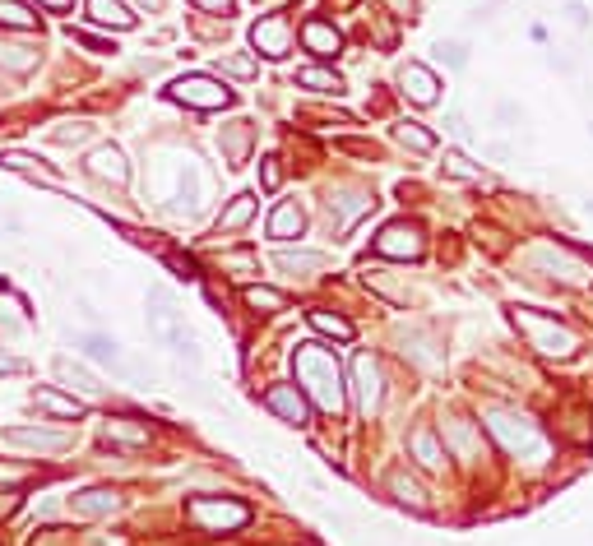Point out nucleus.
<instances>
[{"mask_svg": "<svg viewBox=\"0 0 593 546\" xmlns=\"http://www.w3.org/2000/svg\"><path fill=\"white\" fill-rule=\"evenodd\" d=\"M483 421H487L492 440H496L505 454L524 458L529 467H542V463L551 458V440H547V431H542L529 412L510 408V403H487V408H483Z\"/></svg>", "mask_w": 593, "mask_h": 546, "instance_id": "1", "label": "nucleus"}, {"mask_svg": "<svg viewBox=\"0 0 593 546\" xmlns=\"http://www.w3.org/2000/svg\"><path fill=\"white\" fill-rule=\"evenodd\" d=\"M292 371H297V389L325 412H343V366L330 347L320 343H301L292 353Z\"/></svg>", "mask_w": 593, "mask_h": 546, "instance_id": "2", "label": "nucleus"}, {"mask_svg": "<svg viewBox=\"0 0 593 546\" xmlns=\"http://www.w3.org/2000/svg\"><path fill=\"white\" fill-rule=\"evenodd\" d=\"M510 320H515V329L524 334V343L533 347L538 357H551V362H570L579 353V334L557 320V315H547V310H533V306H515L510 310Z\"/></svg>", "mask_w": 593, "mask_h": 546, "instance_id": "3", "label": "nucleus"}, {"mask_svg": "<svg viewBox=\"0 0 593 546\" xmlns=\"http://www.w3.org/2000/svg\"><path fill=\"white\" fill-rule=\"evenodd\" d=\"M148 334L163 343V347H172L177 357L200 362V353H195V343H190V334H186L181 310H177V297H172L167 287H153V292H148Z\"/></svg>", "mask_w": 593, "mask_h": 546, "instance_id": "4", "label": "nucleus"}, {"mask_svg": "<svg viewBox=\"0 0 593 546\" xmlns=\"http://www.w3.org/2000/svg\"><path fill=\"white\" fill-rule=\"evenodd\" d=\"M186 519L200 532H236L251 523V504L232 500V495H195L186 500Z\"/></svg>", "mask_w": 593, "mask_h": 546, "instance_id": "5", "label": "nucleus"}, {"mask_svg": "<svg viewBox=\"0 0 593 546\" xmlns=\"http://www.w3.org/2000/svg\"><path fill=\"white\" fill-rule=\"evenodd\" d=\"M533 273H551L557 283H584L588 278V259L570 246V241H538L529 250Z\"/></svg>", "mask_w": 593, "mask_h": 546, "instance_id": "6", "label": "nucleus"}, {"mask_svg": "<svg viewBox=\"0 0 593 546\" xmlns=\"http://www.w3.org/2000/svg\"><path fill=\"white\" fill-rule=\"evenodd\" d=\"M167 98L181 102V107H195V111H223V107L236 102V93L227 84H218L214 74H181V80L167 89Z\"/></svg>", "mask_w": 593, "mask_h": 546, "instance_id": "7", "label": "nucleus"}, {"mask_svg": "<svg viewBox=\"0 0 593 546\" xmlns=\"http://www.w3.org/2000/svg\"><path fill=\"white\" fill-rule=\"evenodd\" d=\"M376 255H385V259H422L426 255V237H422V227L417 222H408V218H399V222H385L380 231H376Z\"/></svg>", "mask_w": 593, "mask_h": 546, "instance_id": "8", "label": "nucleus"}, {"mask_svg": "<svg viewBox=\"0 0 593 546\" xmlns=\"http://www.w3.org/2000/svg\"><path fill=\"white\" fill-rule=\"evenodd\" d=\"M380 394H385V380H380V362L371 353H358L352 357V399H358V412L371 417L380 408Z\"/></svg>", "mask_w": 593, "mask_h": 546, "instance_id": "9", "label": "nucleus"}, {"mask_svg": "<svg viewBox=\"0 0 593 546\" xmlns=\"http://www.w3.org/2000/svg\"><path fill=\"white\" fill-rule=\"evenodd\" d=\"M0 440H5L10 449H33V454H65V449L74 445V436L47 431V426H5Z\"/></svg>", "mask_w": 593, "mask_h": 546, "instance_id": "10", "label": "nucleus"}, {"mask_svg": "<svg viewBox=\"0 0 593 546\" xmlns=\"http://www.w3.org/2000/svg\"><path fill=\"white\" fill-rule=\"evenodd\" d=\"M264 408L279 417L283 426H297V431H301V426H311V399L301 394L297 384H269L264 389Z\"/></svg>", "mask_w": 593, "mask_h": 546, "instance_id": "11", "label": "nucleus"}, {"mask_svg": "<svg viewBox=\"0 0 593 546\" xmlns=\"http://www.w3.org/2000/svg\"><path fill=\"white\" fill-rule=\"evenodd\" d=\"M251 42H255L260 56L283 61V56L292 52V24H288V14H264V19L251 28Z\"/></svg>", "mask_w": 593, "mask_h": 546, "instance_id": "12", "label": "nucleus"}, {"mask_svg": "<svg viewBox=\"0 0 593 546\" xmlns=\"http://www.w3.org/2000/svg\"><path fill=\"white\" fill-rule=\"evenodd\" d=\"M371 209H376V194H371V190H358V185L330 190V222H334L339 231H348L352 222H358L362 213H371Z\"/></svg>", "mask_w": 593, "mask_h": 546, "instance_id": "13", "label": "nucleus"}, {"mask_svg": "<svg viewBox=\"0 0 593 546\" xmlns=\"http://www.w3.org/2000/svg\"><path fill=\"white\" fill-rule=\"evenodd\" d=\"M121 504H126V495L116 486H84V491L70 495V514L74 519H107V514L121 510Z\"/></svg>", "mask_w": 593, "mask_h": 546, "instance_id": "14", "label": "nucleus"}, {"mask_svg": "<svg viewBox=\"0 0 593 546\" xmlns=\"http://www.w3.org/2000/svg\"><path fill=\"white\" fill-rule=\"evenodd\" d=\"M441 445H445V454H454V458H464V463H478V458H483L478 426L464 421V417H445V421H441Z\"/></svg>", "mask_w": 593, "mask_h": 546, "instance_id": "15", "label": "nucleus"}, {"mask_svg": "<svg viewBox=\"0 0 593 546\" xmlns=\"http://www.w3.org/2000/svg\"><path fill=\"white\" fill-rule=\"evenodd\" d=\"M74 347H79V353H84L89 362H98V366H111L116 375L135 380V366L121 357V343H116V338H107V334H74Z\"/></svg>", "mask_w": 593, "mask_h": 546, "instance_id": "16", "label": "nucleus"}, {"mask_svg": "<svg viewBox=\"0 0 593 546\" xmlns=\"http://www.w3.org/2000/svg\"><path fill=\"white\" fill-rule=\"evenodd\" d=\"M153 440V426L139 417H107L102 421V445L111 449H148Z\"/></svg>", "mask_w": 593, "mask_h": 546, "instance_id": "17", "label": "nucleus"}, {"mask_svg": "<svg viewBox=\"0 0 593 546\" xmlns=\"http://www.w3.org/2000/svg\"><path fill=\"white\" fill-rule=\"evenodd\" d=\"M84 172L93 181H107V185H126L130 181V163H126V153L116 148V144H98L84 158Z\"/></svg>", "mask_w": 593, "mask_h": 546, "instance_id": "18", "label": "nucleus"}, {"mask_svg": "<svg viewBox=\"0 0 593 546\" xmlns=\"http://www.w3.org/2000/svg\"><path fill=\"white\" fill-rule=\"evenodd\" d=\"M399 93H404L413 107H436V98H441V80H436V74H431L426 65L408 61V65L399 70Z\"/></svg>", "mask_w": 593, "mask_h": 546, "instance_id": "19", "label": "nucleus"}, {"mask_svg": "<svg viewBox=\"0 0 593 546\" xmlns=\"http://www.w3.org/2000/svg\"><path fill=\"white\" fill-rule=\"evenodd\" d=\"M301 42L311 56H320V61H334L343 52V33L330 24V19H306L301 24Z\"/></svg>", "mask_w": 593, "mask_h": 546, "instance_id": "20", "label": "nucleus"}, {"mask_svg": "<svg viewBox=\"0 0 593 546\" xmlns=\"http://www.w3.org/2000/svg\"><path fill=\"white\" fill-rule=\"evenodd\" d=\"M389 495H394V504H404L408 514H431V495L422 491V482L408 467H394L389 473Z\"/></svg>", "mask_w": 593, "mask_h": 546, "instance_id": "21", "label": "nucleus"}, {"mask_svg": "<svg viewBox=\"0 0 593 546\" xmlns=\"http://www.w3.org/2000/svg\"><path fill=\"white\" fill-rule=\"evenodd\" d=\"M557 436L561 440H570V445H593V412L584 408V403H566L561 412H557Z\"/></svg>", "mask_w": 593, "mask_h": 546, "instance_id": "22", "label": "nucleus"}, {"mask_svg": "<svg viewBox=\"0 0 593 546\" xmlns=\"http://www.w3.org/2000/svg\"><path fill=\"white\" fill-rule=\"evenodd\" d=\"M408 449H413V458H417V467H426V473H445V445H441V436L431 431V426H417V431L408 436Z\"/></svg>", "mask_w": 593, "mask_h": 546, "instance_id": "23", "label": "nucleus"}, {"mask_svg": "<svg viewBox=\"0 0 593 546\" xmlns=\"http://www.w3.org/2000/svg\"><path fill=\"white\" fill-rule=\"evenodd\" d=\"M273 264H279L288 278H320V273L330 268V255L325 250H279Z\"/></svg>", "mask_w": 593, "mask_h": 546, "instance_id": "24", "label": "nucleus"}, {"mask_svg": "<svg viewBox=\"0 0 593 546\" xmlns=\"http://www.w3.org/2000/svg\"><path fill=\"white\" fill-rule=\"evenodd\" d=\"M0 167H10V172H24V176L43 181V185H61V172H56V167H47L43 158H33V153H19V148L0 153Z\"/></svg>", "mask_w": 593, "mask_h": 546, "instance_id": "25", "label": "nucleus"}, {"mask_svg": "<svg viewBox=\"0 0 593 546\" xmlns=\"http://www.w3.org/2000/svg\"><path fill=\"white\" fill-rule=\"evenodd\" d=\"M37 61H43V52H37L33 42H14V37H0V70L28 74V70H37Z\"/></svg>", "mask_w": 593, "mask_h": 546, "instance_id": "26", "label": "nucleus"}, {"mask_svg": "<svg viewBox=\"0 0 593 546\" xmlns=\"http://www.w3.org/2000/svg\"><path fill=\"white\" fill-rule=\"evenodd\" d=\"M251 139H255V126H251V121H232V126L218 135L227 167H242V163H246V148H251Z\"/></svg>", "mask_w": 593, "mask_h": 546, "instance_id": "27", "label": "nucleus"}, {"mask_svg": "<svg viewBox=\"0 0 593 546\" xmlns=\"http://www.w3.org/2000/svg\"><path fill=\"white\" fill-rule=\"evenodd\" d=\"M89 19L102 28H116V33L135 28V14L126 10V0H89Z\"/></svg>", "mask_w": 593, "mask_h": 546, "instance_id": "28", "label": "nucleus"}, {"mask_svg": "<svg viewBox=\"0 0 593 546\" xmlns=\"http://www.w3.org/2000/svg\"><path fill=\"white\" fill-rule=\"evenodd\" d=\"M301 227H306L301 204H279V209L269 213V237H273V241H292V237H301Z\"/></svg>", "mask_w": 593, "mask_h": 546, "instance_id": "29", "label": "nucleus"}, {"mask_svg": "<svg viewBox=\"0 0 593 546\" xmlns=\"http://www.w3.org/2000/svg\"><path fill=\"white\" fill-rule=\"evenodd\" d=\"M33 403L43 408V412H52V417H84V399H79V394H61V389H37Z\"/></svg>", "mask_w": 593, "mask_h": 546, "instance_id": "30", "label": "nucleus"}, {"mask_svg": "<svg viewBox=\"0 0 593 546\" xmlns=\"http://www.w3.org/2000/svg\"><path fill=\"white\" fill-rule=\"evenodd\" d=\"M56 375H61V384H70L74 394H84V399H93V394H102V384H98V375L93 371H84V366H74L70 357H56Z\"/></svg>", "mask_w": 593, "mask_h": 546, "instance_id": "31", "label": "nucleus"}, {"mask_svg": "<svg viewBox=\"0 0 593 546\" xmlns=\"http://www.w3.org/2000/svg\"><path fill=\"white\" fill-rule=\"evenodd\" d=\"M297 84L311 89V93H325V98H339V93H343V80H339L334 70H325V65H306V70H297Z\"/></svg>", "mask_w": 593, "mask_h": 546, "instance_id": "32", "label": "nucleus"}, {"mask_svg": "<svg viewBox=\"0 0 593 546\" xmlns=\"http://www.w3.org/2000/svg\"><path fill=\"white\" fill-rule=\"evenodd\" d=\"M255 209H260V200L255 194H236V200L218 213V231H242L251 218H255Z\"/></svg>", "mask_w": 593, "mask_h": 546, "instance_id": "33", "label": "nucleus"}, {"mask_svg": "<svg viewBox=\"0 0 593 546\" xmlns=\"http://www.w3.org/2000/svg\"><path fill=\"white\" fill-rule=\"evenodd\" d=\"M311 329L315 334H325V338H339V343H348L352 338V320H343V315H334V310H311Z\"/></svg>", "mask_w": 593, "mask_h": 546, "instance_id": "34", "label": "nucleus"}, {"mask_svg": "<svg viewBox=\"0 0 593 546\" xmlns=\"http://www.w3.org/2000/svg\"><path fill=\"white\" fill-rule=\"evenodd\" d=\"M362 283H367V287H371L376 297H385V301H394V306H408V292H404L399 283H394V278H389V273H385V268H367V273H362Z\"/></svg>", "mask_w": 593, "mask_h": 546, "instance_id": "35", "label": "nucleus"}, {"mask_svg": "<svg viewBox=\"0 0 593 546\" xmlns=\"http://www.w3.org/2000/svg\"><path fill=\"white\" fill-rule=\"evenodd\" d=\"M394 139H399L404 148H413V153H431V148H436V135L422 130L417 121H399V126H394Z\"/></svg>", "mask_w": 593, "mask_h": 546, "instance_id": "36", "label": "nucleus"}, {"mask_svg": "<svg viewBox=\"0 0 593 546\" xmlns=\"http://www.w3.org/2000/svg\"><path fill=\"white\" fill-rule=\"evenodd\" d=\"M0 28H14V33H33L37 28V14L19 0H0Z\"/></svg>", "mask_w": 593, "mask_h": 546, "instance_id": "37", "label": "nucleus"}, {"mask_svg": "<svg viewBox=\"0 0 593 546\" xmlns=\"http://www.w3.org/2000/svg\"><path fill=\"white\" fill-rule=\"evenodd\" d=\"M255 315H273V310H283L288 306V297L283 292H273V287H246V297H242Z\"/></svg>", "mask_w": 593, "mask_h": 546, "instance_id": "38", "label": "nucleus"}, {"mask_svg": "<svg viewBox=\"0 0 593 546\" xmlns=\"http://www.w3.org/2000/svg\"><path fill=\"white\" fill-rule=\"evenodd\" d=\"M37 477V467H28V463H5L0 458V486H28Z\"/></svg>", "mask_w": 593, "mask_h": 546, "instance_id": "39", "label": "nucleus"}, {"mask_svg": "<svg viewBox=\"0 0 593 546\" xmlns=\"http://www.w3.org/2000/svg\"><path fill=\"white\" fill-rule=\"evenodd\" d=\"M445 176H459V181H483V167H473L464 153H445Z\"/></svg>", "mask_w": 593, "mask_h": 546, "instance_id": "40", "label": "nucleus"}, {"mask_svg": "<svg viewBox=\"0 0 593 546\" xmlns=\"http://www.w3.org/2000/svg\"><path fill=\"white\" fill-rule=\"evenodd\" d=\"M89 135H93V126H89V121H65V126H56V130H52V139H56V144H84Z\"/></svg>", "mask_w": 593, "mask_h": 546, "instance_id": "41", "label": "nucleus"}, {"mask_svg": "<svg viewBox=\"0 0 593 546\" xmlns=\"http://www.w3.org/2000/svg\"><path fill=\"white\" fill-rule=\"evenodd\" d=\"M218 70L236 74V80H251V74H255V56H218Z\"/></svg>", "mask_w": 593, "mask_h": 546, "instance_id": "42", "label": "nucleus"}, {"mask_svg": "<svg viewBox=\"0 0 593 546\" xmlns=\"http://www.w3.org/2000/svg\"><path fill=\"white\" fill-rule=\"evenodd\" d=\"M436 56H441L450 70H464V65H468V47H464V42H436Z\"/></svg>", "mask_w": 593, "mask_h": 546, "instance_id": "43", "label": "nucleus"}, {"mask_svg": "<svg viewBox=\"0 0 593 546\" xmlns=\"http://www.w3.org/2000/svg\"><path fill=\"white\" fill-rule=\"evenodd\" d=\"M223 268H232V278H251L255 273V259L242 250V255H223Z\"/></svg>", "mask_w": 593, "mask_h": 546, "instance_id": "44", "label": "nucleus"}, {"mask_svg": "<svg viewBox=\"0 0 593 546\" xmlns=\"http://www.w3.org/2000/svg\"><path fill=\"white\" fill-rule=\"evenodd\" d=\"M339 148L343 153H358V158H380V148L371 139H339Z\"/></svg>", "mask_w": 593, "mask_h": 546, "instance_id": "45", "label": "nucleus"}, {"mask_svg": "<svg viewBox=\"0 0 593 546\" xmlns=\"http://www.w3.org/2000/svg\"><path fill=\"white\" fill-rule=\"evenodd\" d=\"M70 37L79 47H89V52H116L111 42H102V37H93V33H84V28H70Z\"/></svg>", "mask_w": 593, "mask_h": 546, "instance_id": "46", "label": "nucleus"}, {"mask_svg": "<svg viewBox=\"0 0 593 546\" xmlns=\"http://www.w3.org/2000/svg\"><path fill=\"white\" fill-rule=\"evenodd\" d=\"M385 10L394 19H417V0H385Z\"/></svg>", "mask_w": 593, "mask_h": 546, "instance_id": "47", "label": "nucleus"}, {"mask_svg": "<svg viewBox=\"0 0 593 546\" xmlns=\"http://www.w3.org/2000/svg\"><path fill=\"white\" fill-rule=\"evenodd\" d=\"M264 190H279V181H283V167H279V158H264Z\"/></svg>", "mask_w": 593, "mask_h": 546, "instance_id": "48", "label": "nucleus"}, {"mask_svg": "<svg viewBox=\"0 0 593 546\" xmlns=\"http://www.w3.org/2000/svg\"><path fill=\"white\" fill-rule=\"evenodd\" d=\"M496 116H501L505 126H520V121H524V107H515V102H501V107H496Z\"/></svg>", "mask_w": 593, "mask_h": 546, "instance_id": "49", "label": "nucleus"}, {"mask_svg": "<svg viewBox=\"0 0 593 546\" xmlns=\"http://www.w3.org/2000/svg\"><path fill=\"white\" fill-rule=\"evenodd\" d=\"M566 19H570L575 28H588V10L579 5V0H570V5H566Z\"/></svg>", "mask_w": 593, "mask_h": 546, "instance_id": "50", "label": "nucleus"}, {"mask_svg": "<svg viewBox=\"0 0 593 546\" xmlns=\"http://www.w3.org/2000/svg\"><path fill=\"white\" fill-rule=\"evenodd\" d=\"M14 510H19V495H14V491H5V495H0V519H10Z\"/></svg>", "mask_w": 593, "mask_h": 546, "instance_id": "51", "label": "nucleus"}, {"mask_svg": "<svg viewBox=\"0 0 593 546\" xmlns=\"http://www.w3.org/2000/svg\"><path fill=\"white\" fill-rule=\"evenodd\" d=\"M200 10H209V14H227L232 10V0H195Z\"/></svg>", "mask_w": 593, "mask_h": 546, "instance_id": "52", "label": "nucleus"}, {"mask_svg": "<svg viewBox=\"0 0 593 546\" xmlns=\"http://www.w3.org/2000/svg\"><path fill=\"white\" fill-rule=\"evenodd\" d=\"M0 371H10V375H14V371H24V357H10V353H0Z\"/></svg>", "mask_w": 593, "mask_h": 546, "instance_id": "53", "label": "nucleus"}, {"mask_svg": "<svg viewBox=\"0 0 593 546\" xmlns=\"http://www.w3.org/2000/svg\"><path fill=\"white\" fill-rule=\"evenodd\" d=\"M37 5H47V10H70L74 0H37Z\"/></svg>", "mask_w": 593, "mask_h": 546, "instance_id": "54", "label": "nucleus"}, {"mask_svg": "<svg viewBox=\"0 0 593 546\" xmlns=\"http://www.w3.org/2000/svg\"><path fill=\"white\" fill-rule=\"evenodd\" d=\"M325 5H330V10H352L358 0H325Z\"/></svg>", "mask_w": 593, "mask_h": 546, "instance_id": "55", "label": "nucleus"}, {"mask_svg": "<svg viewBox=\"0 0 593 546\" xmlns=\"http://www.w3.org/2000/svg\"><path fill=\"white\" fill-rule=\"evenodd\" d=\"M139 5H144V10H163V0H139Z\"/></svg>", "mask_w": 593, "mask_h": 546, "instance_id": "56", "label": "nucleus"}, {"mask_svg": "<svg viewBox=\"0 0 593 546\" xmlns=\"http://www.w3.org/2000/svg\"><path fill=\"white\" fill-rule=\"evenodd\" d=\"M588 320H593V306H588Z\"/></svg>", "mask_w": 593, "mask_h": 546, "instance_id": "57", "label": "nucleus"}, {"mask_svg": "<svg viewBox=\"0 0 593 546\" xmlns=\"http://www.w3.org/2000/svg\"><path fill=\"white\" fill-rule=\"evenodd\" d=\"M588 213H593V200H588Z\"/></svg>", "mask_w": 593, "mask_h": 546, "instance_id": "58", "label": "nucleus"}]
</instances>
